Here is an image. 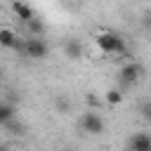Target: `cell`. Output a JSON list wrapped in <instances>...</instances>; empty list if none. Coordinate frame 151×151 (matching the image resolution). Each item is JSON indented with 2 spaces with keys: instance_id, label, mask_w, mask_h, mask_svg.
<instances>
[{
  "instance_id": "obj_1",
  "label": "cell",
  "mask_w": 151,
  "mask_h": 151,
  "mask_svg": "<svg viewBox=\"0 0 151 151\" xmlns=\"http://www.w3.org/2000/svg\"><path fill=\"white\" fill-rule=\"evenodd\" d=\"M94 42H97V47H99L104 54L120 57V54L127 52V42H125V38L118 35V33H113V31H101V33H97V35H94Z\"/></svg>"
},
{
  "instance_id": "obj_6",
  "label": "cell",
  "mask_w": 151,
  "mask_h": 151,
  "mask_svg": "<svg viewBox=\"0 0 151 151\" xmlns=\"http://www.w3.org/2000/svg\"><path fill=\"white\" fill-rule=\"evenodd\" d=\"M19 33L12 28V26H0V47H5V50H17V45H19Z\"/></svg>"
},
{
  "instance_id": "obj_11",
  "label": "cell",
  "mask_w": 151,
  "mask_h": 151,
  "mask_svg": "<svg viewBox=\"0 0 151 151\" xmlns=\"http://www.w3.org/2000/svg\"><path fill=\"white\" fill-rule=\"evenodd\" d=\"M104 101H106L109 106H118V104L123 101V92H120V90H106V92H104Z\"/></svg>"
},
{
  "instance_id": "obj_16",
  "label": "cell",
  "mask_w": 151,
  "mask_h": 151,
  "mask_svg": "<svg viewBox=\"0 0 151 151\" xmlns=\"http://www.w3.org/2000/svg\"><path fill=\"white\" fill-rule=\"evenodd\" d=\"M0 151H7V146H0Z\"/></svg>"
},
{
  "instance_id": "obj_14",
  "label": "cell",
  "mask_w": 151,
  "mask_h": 151,
  "mask_svg": "<svg viewBox=\"0 0 151 151\" xmlns=\"http://www.w3.org/2000/svg\"><path fill=\"white\" fill-rule=\"evenodd\" d=\"M142 113H144V118H146V120H151V101H149V104H144Z\"/></svg>"
},
{
  "instance_id": "obj_8",
  "label": "cell",
  "mask_w": 151,
  "mask_h": 151,
  "mask_svg": "<svg viewBox=\"0 0 151 151\" xmlns=\"http://www.w3.org/2000/svg\"><path fill=\"white\" fill-rule=\"evenodd\" d=\"M24 26H26V31H28V38H42V33H45V24H42V19H38V17H33L31 21H26Z\"/></svg>"
},
{
  "instance_id": "obj_13",
  "label": "cell",
  "mask_w": 151,
  "mask_h": 151,
  "mask_svg": "<svg viewBox=\"0 0 151 151\" xmlns=\"http://www.w3.org/2000/svg\"><path fill=\"white\" fill-rule=\"evenodd\" d=\"M87 104L97 109V106H99V97H94V94H87Z\"/></svg>"
},
{
  "instance_id": "obj_12",
  "label": "cell",
  "mask_w": 151,
  "mask_h": 151,
  "mask_svg": "<svg viewBox=\"0 0 151 151\" xmlns=\"http://www.w3.org/2000/svg\"><path fill=\"white\" fill-rule=\"evenodd\" d=\"M57 106H59V111H64V113L68 111V101H66V99H61V97L57 99Z\"/></svg>"
},
{
  "instance_id": "obj_4",
  "label": "cell",
  "mask_w": 151,
  "mask_h": 151,
  "mask_svg": "<svg viewBox=\"0 0 151 151\" xmlns=\"http://www.w3.org/2000/svg\"><path fill=\"white\" fill-rule=\"evenodd\" d=\"M24 54L28 59H45L50 54V45L45 38H26L24 40Z\"/></svg>"
},
{
  "instance_id": "obj_10",
  "label": "cell",
  "mask_w": 151,
  "mask_h": 151,
  "mask_svg": "<svg viewBox=\"0 0 151 151\" xmlns=\"http://www.w3.org/2000/svg\"><path fill=\"white\" fill-rule=\"evenodd\" d=\"M14 106L12 104H7V101H2L0 104V125H9L12 120H14Z\"/></svg>"
},
{
  "instance_id": "obj_2",
  "label": "cell",
  "mask_w": 151,
  "mask_h": 151,
  "mask_svg": "<svg viewBox=\"0 0 151 151\" xmlns=\"http://www.w3.org/2000/svg\"><path fill=\"white\" fill-rule=\"evenodd\" d=\"M80 130L87 132V134H101L106 130V123H104V118H101L99 111L90 109V111H85L80 116Z\"/></svg>"
},
{
  "instance_id": "obj_7",
  "label": "cell",
  "mask_w": 151,
  "mask_h": 151,
  "mask_svg": "<svg viewBox=\"0 0 151 151\" xmlns=\"http://www.w3.org/2000/svg\"><path fill=\"white\" fill-rule=\"evenodd\" d=\"M12 12L26 24V21H31L33 17H35V9L28 5V2H21V0H17V2H12Z\"/></svg>"
},
{
  "instance_id": "obj_5",
  "label": "cell",
  "mask_w": 151,
  "mask_h": 151,
  "mask_svg": "<svg viewBox=\"0 0 151 151\" xmlns=\"http://www.w3.org/2000/svg\"><path fill=\"white\" fill-rule=\"evenodd\" d=\"M127 151H151V132L139 130L127 139Z\"/></svg>"
},
{
  "instance_id": "obj_9",
  "label": "cell",
  "mask_w": 151,
  "mask_h": 151,
  "mask_svg": "<svg viewBox=\"0 0 151 151\" xmlns=\"http://www.w3.org/2000/svg\"><path fill=\"white\" fill-rule=\"evenodd\" d=\"M64 52H66V57L68 59H80L83 57V45L78 42V40H66V45H64Z\"/></svg>"
},
{
  "instance_id": "obj_15",
  "label": "cell",
  "mask_w": 151,
  "mask_h": 151,
  "mask_svg": "<svg viewBox=\"0 0 151 151\" xmlns=\"http://www.w3.org/2000/svg\"><path fill=\"white\" fill-rule=\"evenodd\" d=\"M144 26H146V28H151V17H144Z\"/></svg>"
},
{
  "instance_id": "obj_17",
  "label": "cell",
  "mask_w": 151,
  "mask_h": 151,
  "mask_svg": "<svg viewBox=\"0 0 151 151\" xmlns=\"http://www.w3.org/2000/svg\"><path fill=\"white\" fill-rule=\"evenodd\" d=\"M0 104H2V99H0Z\"/></svg>"
},
{
  "instance_id": "obj_3",
  "label": "cell",
  "mask_w": 151,
  "mask_h": 151,
  "mask_svg": "<svg viewBox=\"0 0 151 151\" xmlns=\"http://www.w3.org/2000/svg\"><path fill=\"white\" fill-rule=\"evenodd\" d=\"M142 76H144L142 64H139V61H132V59H127V61L118 68V80H120L123 85H134V83L142 80Z\"/></svg>"
}]
</instances>
